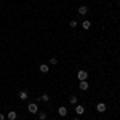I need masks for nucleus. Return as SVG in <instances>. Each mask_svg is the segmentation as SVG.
<instances>
[{
	"label": "nucleus",
	"mask_w": 120,
	"mask_h": 120,
	"mask_svg": "<svg viewBox=\"0 0 120 120\" xmlns=\"http://www.w3.org/2000/svg\"><path fill=\"white\" fill-rule=\"evenodd\" d=\"M77 79H79L80 82H82V80H86V79H88V72H86V71H79V72H77Z\"/></svg>",
	"instance_id": "f257e3e1"
},
{
	"label": "nucleus",
	"mask_w": 120,
	"mask_h": 120,
	"mask_svg": "<svg viewBox=\"0 0 120 120\" xmlns=\"http://www.w3.org/2000/svg\"><path fill=\"white\" fill-rule=\"evenodd\" d=\"M27 111L30 112V114H37L38 112V107H37V104H34V102H30L27 106Z\"/></svg>",
	"instance_id": "f03ea898"
},
{
	"label": "nucleus",
	"mask_w": 120,
	"mask_h": 120,
	"mask_svg": "<svg viewBox=\"0 0 120 120\" xmlns=\"http://www.w3.org/2000/svg\"><path fill=\"white\" fill-rule=\"evenodd\" d=\"M75 112H77V115H82V114H85V107L82 104H75Z\"/></svg>",
	"instance_id": "7ed1b4c3"
},
{
	"label": "nucleus",
	"mask_w": 120,
	"mask_h": 120,
	"mask_svg": "<svg viewBox=\"0 0 120 120\" xmlns=\"http://www.w3.org/2000/svg\"><path fill=\"white\" fill-rule=\"evenodd\" d=\"M88 86H90V85H88V82H86V80H82V82H80V85H79V88H80L82 91H86V90H88Z\"/></svg>",
	"instance_id": "20e7f679"
},
{
	"label": "nucleus",
	"mask_w": 120,
	"mask_h": 120,
	"mask_svg": "<svg viewBox=\"0 0 120 120\" xmlns=\"http://www.w3.org/2000/svg\"><path fill=\"white\" fill-rule=\"evenodd\" d=\"M58 114H59L61 117H66V115H67V109H66L64 106H61V107L58 109Z\"/></svg>",
	"instance_id": "39448f33"
},
{
	"label": "nucleus",
	"mask_w": 120,
	"mask_h": 120,
	"mask_svg": "<svg viewBox=\"0 0 120 120\" xmlns=\"http://www.w3.org/2000/svg\"><path fill=\"white\" fill-rule=\"evenodd\" d=\"M16 117H18V114H16L15 111L8 112V115H7V119H8V120H16Z\"/></svg>",
	"instance_id": "423d86ee"
},
{
	"label": "nucleus",
	"mask_w": 120,
	"mask_h": 120,
	"mask_svg": "<svg viewBox=\"0 0 120 120\" xmlns=\"http://www.w3.org/2000/svg\"><path fill=\"white\" fill-rule=\"evenodd\" d=\"M96 109H98V112H106V104H104V102H99V104L96 106Z\"/></svg>",
	"instance_id": "0eeeda50"
},
{
	"label": "nucleus",
	"mask_w": 120,
	"mask_h": 120,
	"mask_svg": "<svg viewBox=\"0 0 120 120\" xmlns=\"http://www.w3.org/2000/svg\"><path fill=\"white\" fill-rule=\"evenodd\" d=\"M79 13H80V15H86V13H88V7H85V5H82V7L79 8Z\"/></svg>",
	"instance_id": "6e6552de"
},
{
	"label": "nucleus",
	"mask_w": 120,
	"mask_h": 120,
	"mask_svg": "<svg viewBox=\"0 0 120 120\" xmlns=\"http://www.w3.org/2000/svg\"><path fill=\"white\" fill-rule=\"evenodd\" d=\"M82 27L88 30V29L91 27V22H90V21H83V22H82Z\"/></svg>",
	"instance_id": "1a4fd4ad"
},
{
	"label": "nucleus",
	"mask_w": 120,
	"mask_h": 120,
	"mask_svg": "<svg viewBox=\"0 0 120 120\" xmlns=\"http://www.w3.org/2000/svg\"><path fill=\"white\" fill-rule=\"evenodd\" d=\"M38 69H40V72H42V74H46V72H48V66H46V64H42Z\"/></svg>",
	"instance_id": "9d476101"
},
{
	"label": "nucleus",
	"mask_w": 120,
	"mask_h": 120,
	"mask_svg": "<svg viewBox=\"0 0 120 120\" xmlns=\"http://www.w3.org/2000/svg\"><path fill=\"white\" fill-rule=\"evenodd\" d=\"M40 101H43V102H48V101H50V96H48L46 93H45V94H42V96H40Z\"/></svg>",
	"instance_id": "9b49d317"
},
{
	"label": "nucleus",
	"mask_w": 120,
	"mask_h": 120,
	"mask_svg": "<svg viewBox=\"0 0 120 120\" xmlns=\"http://www.w3.org/2000/svg\"><path fill=\"white\" fill-rule=\"evenodd\" d=\"M19 99H22V101L27 99V91H21L19 93Z\"/></svg>",
	"instance_id": "f8f14e48"
},
{
	"label": "nucleus",
	"mask_w": 120,
	"mask_h": 120,
	"mask_svg": "<svg viewBox=\"0 0 120 120\" xmlns=\"http://www.w3.org/2000/svg\"><path fill=\"white\" fill-rule=\"evenodd\" d=\"M38 119H40V120H45L46 119V114H45V112H38Z\"/></svg>",
	"instance_id": "ddd939ff"
},
{
	"label": "nucleus",
	"mask_w": 120,
	"mask_h": 120,
	"mask_svg": "<svg viewBox=\"0 0 120 120\" xmlns=\"http://www.w3.org/2000/svg\"><path fill=\"white\" fill-rule=\"evenodd\" d=\"M69 101H71V104H74V106H75V104H77V96H72Z\"/></svg>",
	"instance_id": "4468645a"
},
{
	"label": "nucleus",
	"mask_w": 120,
	"mask_h": 120,
	"mask_svg": "<svg viewBox=\"0 0 120 120\" xmlns=\"http://www.w3.org/2000/svg\"><path fill=\"white\" fill-rule=\"evenodd\" d=\"M50 64H58V59H56V58H51V59H50Z\"/></svg>",
	"instance_id": "2eb2a0df"
},
{
	"label": "nucleus",
	"mask_w": 120,
	"mask_h": 120,
	"mask_svg": "<svg viewBox=\"0 0 120 120\" xmlns=\"http://www.w3.org/2000/svg\"><path fill=\"white\" fill-rule=\"evenodd\" d=\"M69 24H71V27H77V21H71Z\"/></svg>",
	"instance_id": "dca6fc26"
},
{
	"label": "nucleus",
	"mask_w": 120,
	"mask_h": 120,
	"mask_svg": "<svg viewBox=\"0 0 120 120\" xmlns=\"http://www.w3.org/2000/svg\"><path fill=\"white\" fill-rule=\"evenodd\" d=\"M0 120H5V115L3 114H0Z\"/></svg>",
	"instance_id": "f3484780"
},
{
	"label": "nucleus",
	"mask_w": 120,
	"mask_h": 120,
	"mask_svg": "<svg viewBox=\"0 0 120 120\" xmlns=\"http://www.w3.org/2000/svg\"><path fill=\"white\" fill-rule=\"evenodd\" d=\"M74 120H79V119H77V117H75V119H74Z\"/></svg>",
	"instance_id": "a211bd4d"
}]
</instances>
